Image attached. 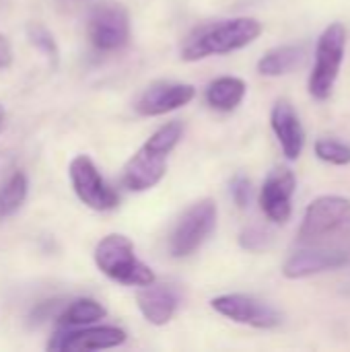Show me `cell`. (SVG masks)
<instances>
[{
    "instance_id": "ba28073f",
    "label": "cell",
    "mask_w": 350,
    "mask_h": 352,
    "mask_svg": "<svg viewBox=\"0 0 350 352\" xmlns=\"http://www.w3.org/2000/svg\"><path fill=\"white\" fill-rule=\"evenodd\" d=\"M210 307L241 326L258 328V330H272L283 324V316L278 309L268 305L266 301L243 295V293H229V295H219L210 301Z\"/></svg>"
},
{
    "instance_id": "44dd1931",
    "label": "cell",
    "mask_w": 350,
    "mask_h": 352,
    "mask_svg": "<svg viewBox=\"0 0 350 352\" xmlns=\"http://www.w3.org/2000/svg\"><path fill=\"white\" fill-rule=\"evenodd\" d=\"M239 245L245 252H264L272 245V235L266 227L250 225L239 233Z\"/></svg>"
},
{
    "instance_id": "30bf717a",
    "label": "cell",
    "mask_w": 350,
    "mask_h": 352,
    "mask_svg": "<svg viewBox=\"0 0 350 352\" xmlns=\"http://www.w3.org/2000/svg\"><path fill=\"white\" fill-rule=\"evenodd\" d=\"M128 340L124 328L118 326H83V328H62L50 344L47 351L54 352H93L118 349Z\"/></svg>"
},
{
    "instance_id": "3957f363",
    "label": "cell",
    "mask_w": 350,
    "mask_h": 352,
    "mask_svg": "<svg viewBox=\"0 0 350 352\" xmlns=\"http://www.w3.org/2000/svg\"><path fill=\"white\" fill-rule=\"evenodd\" d=\"M350 235V198L326 194L311 200L303 212L297 241L309 245H330Z\"/></svg>"
},
{
    "instance_id": "8fae6325",
    "label": "cell",
    "mask_w": 350,
    "mask_h": 352,
    "mask_svg": "<svg viewBox=\"0 0 350 352\" xmlns=\"http://www.w3.org/2000/svg\"><path fill=\"white\" fill-rule=\"evenodd\" d=\"M295 190L297 177L289 167L278 165L266 175L260 188V208L270 223L285 225L291 219Z\"/></svg>"
},
{
    "instance_id": "5b68a950",
    "label": "cell",
    "mask_w": 350,
    "mask_h": 352,
    "mask_svg": "<svg viewBox=\"0 0 350 352\" xmlns=\"http://www.w3.org/2000/svg\"><path fill=\"white\" fill-rule=\"evenodd\" d=\"M347 52V27L342 23H330L316 43V60L309 74V95L316 101L330 99Z\"/></svg>"
},
{
    "instance_id": "ac0fdd59",
    "label": "cell",
    "mask_w": 350,
    "mask_h": 352,
    "mask_svg": "<svg viewBox=\"0 0 350 352\" xmlns=\"http://www.w3.org/2000/svg\"><path fill=\"white\" fill-rule=\"evenodd\" d=\"M105 316H107V309L99 301H95L91 297H83V299L72 301L58 316V324H60V328H83V326L97 324Z\"/></svg>"
},
{
    "instance_id": "d4e9b609",
    "label": "cell",
    "mask_w": 350,
    "mask_h": 352,
    "mask_svg": "<svg viewBox=\"0 0 350 352\" xmlns=\"http://www.w3.org/2000/svg\"><path fill=\"white\" fill-rule=\"evenodd\" d=\"M4 122H6V111H4V107L0 103V132L4 130Z\"/></svg>"
},
{
    "instance_id": "7402d4cb",
    "label": "cell",
    "mask_w": 350,
    "mask_h": 352,
    "mask_svg": "<svg viewBox=\"0 0 350 352\" xmlns=\"http://www.w3.org/2000/svg\"><path fill=\"white\" fill-rule=\"evenodd\" d=\"M27 33H29L31 43H33L39 52H43L50 60H58V45H56V41H54V35H52L45 27H41V25L35 23V25H29Z\"/></svg>"
},
{
    "instance_id": "603a6c76",
    "label": "cell",
    "mask_w": 350,
    "mask_h": 352,
    "mask_svg": "<svg viewBox=\"0 0 350 352\" xmlns=\"http://www.w3.org/2000/svg\"><path fill=\"white\" fill-rule=\"evenodd\" d=\"M229 192H231V198L233 202L239 206V208H248V204L252 202V196H254V186H252V179L243 173H237L231 184H229Z\"/></svg>"
},
{
    "instance_id": "ffe728a7",
    "label": "cell",
    "mask_w": 350,
    "mask_h": 352,
    "mask_svg": "<svg viewBox=\"0 0 350 352\" xmlns=\"http://www.w3.org/2000/svg\"><path fill=\"white\" fill-rule=\"evenodd\" d=\"M314 153L320 161H324L328 165H338V167L350 165V146L340 140L320 138L314 144Z\"/></svg>"
},
{
    "instance_id": "8992f818",
    "label": "cell",
    "mask_w": 350,
    "mask_h": 352,
    "mask_svg": "<svg viewBox=\"0 0 350 352\" xmlns=\"http://www.w3.org/2000/svg\"><path fill=\"white\" fill-rule=\"evenodd\" d=\"M217 219H219V210H217L215 200L204 198V200L194 202L173 227V233L169 239L171 256L188 258L196 254L206 243V239L215 233Z\"/></svg>"
},
{
    "instance_id": "7c38bea8",
    "label": "cell",
    "mask_w": 350,
    "mask_h": 352,
    "mask_svg": "<svg viewBox=\"0 0 350 352\" xmlns=\"http://www.w3.org/2000/svg\"><path fill=\"white\" fill-rule=\"evenodd\" d=\"M350 258L347 252L328 248V245H309L283 264V276L289 280H299L307 276H316L320 272L336 270L342 266H349Z\"/></svg>"
},
{
    "instance_id": "2e32d148",
    "label": "cell",
    "mask_w": 350,
    "mask_h": 352,
    "mask_svg": "<svg viewBox=\"0 0 350 352\" xmlns=\"http://www.w3.org/2000/svg\"><path fill=\"white\" fill-rule=\"evenodd\" d=\"M248 93V82L239 76H219L206 87V103L217 111L237 109Z\"/></svg>"
},
{
    "instance_id": "6da1fadb",
    "label": "cell",
    "mask_w": 350,
    "mask_h": 352,
    "mask_svg": "<svg viewBox=\"0 0 350 352\" xmlns=\"http://www.w3.org/2000/svg\"><path fill=\"white\" fill-rule=\"evenodd\" d=\"M184 136V124L179 120L159 126L144 144L128 159L122 173V184L130 192L153 190L167 173V157L179 144Z\"/></svg>"
},
{
    "instance_id": "9c48e42d",
    "label": "cell",
    "mask_w": 350,
    "mask_h": 352,
    "mask_svg": "<svg viewBox=\"0 0 350 352\" xmlns=\"http://www.w3.org/2000/svg\"><path fill=\"white\" fill-rule=\"evenodd\" d=\"M87 33L91 43L101 52H113L130 39V14L124 4L105 2L97 4L87 21Z\"/></svg>"
},
{
    "instance_id": "9a60e30c",
    "label": "cell",
    "mask_w": 350,
    "mask_h": 352,
    "mask_svg": "<svg viewBox=\"0 0 350 352\" xmlns=\"http://www.w3.org/2000/svg\"><path fill=\"white\" fill-rule=\"evenodd\" d=\"M177 295L173 289H169L167 285H159L157 280L140 287V291L136 293V305L142 314V318L151 324V326H167L175 311H177Z\"/></svg>"
},
{
    "instance_id": "4fadbf2b",
    "label": "cell",
    "mask_w": 350,
    "mask_h": 352,
    "mask_svg": "<svg viewBox=\"0 0 350 352\" xmlns=\"http://www.w3.org/2000/svg\"><path fill=\"white\" fill-rule=\"evenodd\" d=\"M196 97V87L188 82H155L136 101V111L144 118L165 116L188 105Z\"/></svg>"
},
{
    "instance_id": "277c9868",
    "label": "cell",
    "mask_w": 350,
    "mask_h": 352,
    "mask_svg": "<svg viewBox=\"0 0 350 352\" xmlns=\"http://www.w3.org/2000/svg\"><path fill=\"white\" fill-rule=\"evenodd\" d=\"M95 264L101 274L120 283L124 287H146L157 280L153 268H149L142 260L134 254V243L130 237L111 233L105 235L93 252Z\"/></svg>"
},
{
    "instance_id": "52a82bcc",
    "label": "cell",
    "mask_w": 350,
    "mask_h": 352,
    "mask_svg": "<svg viewBox=\"0 0 350 352\" xmlns=\"http://www.w3.org/2000/svg\"><path fill=\"white\" fill-rule=\"evenodd\" d=\"M68 175L76 198L99 212L113 210L120 204L118 192L105 182L95 161L89 155H76L68 165Z\"/></svg>"
},
{
    "instance_id": "e0dca14e",
    "label": "cell",
    "mask_w": 350,
    "mask_h": 352,
    "mask_svg": "<svg viewBox=\"0 0 350 352\" xmlns=\"http://www.w3.org/2000/svg\"><path fill=\"white\" fill-rule=\"evenodd\" d=\"M305 56H307V52H305L303 45H278V47H272L258 60V72L262 76H268V78L285 76V74L297 70L303 64Z\"/></svg>"
},
{
    "instance_id": "d6986e66",
    "label": "cell",
    "mask_w": 350,
    "mask_h": 352,
    "mask_svg": "<svg viewBox=\"0 0 350 352\" xmlns=\"http://www.w3.org/2000/svg\"><path fill=\"white\" fill-rule=\"evenodd\" d=\"M29 192V182L23 171H12L8 179L0 186V219L14 214Z\"/></svg>"
},
{
    "instance_id": "cb8c5ba5",
    "label": "cell",
    "mask_w": 350,
    "mask_h": 352,
    "mask_svg": "<svg viewBox=\"0 0 350 352\" xmlns=\"http://www.w3.org/2000/svg\"><path fill=\"white\" fill-rule=\"evenodd\" d=\"M12 64V45L6 35H0V70Z\"/></svg>"
},
{
    "instance_id": "5bb4252c",
    "label": "cell",
    "mask_w": 350,
    "mask_h": 352,
    "mask_svg": "<svg viewBox=\"0 0 350 352\" xmlns=\"http://www.w3.org/2000/svg\"><path fill=\"white\" fill-rule=\"evenodd\" d=\"M270 126L289 161H297L305 146V130L295 105L289 99H276L270 109Z\"/></svg>"
},
{
    "instance_id": "7a4b0ae2",
    "label": "cell",
    "mask_w": 350,
    "mask_h": 352,
    "mask_svg": "<svg viewBox=\"0 0 350 352\" xmlns=\"http://www.w3.org/2000/svg\"><path fill=\"white\" fill-rule=\"evenodd\" d=\"M262 35V23L254 16H235L208 23L190 33L182 47L184 62H198L210 56H227L243 50Z\"/></svg>"
}]
</instances>
